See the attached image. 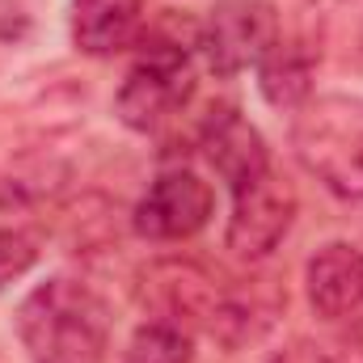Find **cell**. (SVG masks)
<instances>
[{
	"label": "cell",
	"instance_id": "obj_1",
	"mask_svg": "<svg viewBox=\"0 0 363 363\" xmlns=\"http://www.w3.org/2000/svg\"><path fill=\"white\" fill-rule=\"evenodd\" d=\"M17 338L34 363H101L110 308L81 279H47L17 308Z\"/></svg>",
	"mask_w": 363,
	"mask_h": 363
},
{
	"label": "cell",
	"instance_id": "obj_2",
	"mask_svg": "<svg viewBox=\"0 0 363 363\" xmlns=\"http://www.w3.org/2000/svg\"><path fill=\"white\" fill-rule=\"evenodd\" d=\"M300 165L338 199H363V97H308L291 123Z\"/></svg>",
	"mask_w": 363,
	"mask_h": 363
},
{
	"label": "cell",
	"instance_id": "obj_3",
	"mask_svg": "<svg viewBox=\"0 0 363 363\" xmlns=\"http://www.w3.org/2000/svg\"><path fill=\"white\" fill-rule=\"evenodd\" d=\"M190 89L194 81H190L186 47L178 38H148L114 97V110L131 131H157L186 106Z\"/></svg>",
	"mask_w": 363,
	"mask_h": 363
},
{
	"label": "cell",
	"instance_id": "obj_4",
	"mask_svg": "<svg viewBox=\"0 0 363 363\" xmlns=\"http://www.w3.org/2000/svg\"><path fill=\"white\" fill-rule=\"evenodd\" d=\"M279 43V13L271 0H224L199 26V47L216 77H237Z\"/></svg>",
	"mask_w": 363,
	"mask_h": 363
},
{
	"label": "cell",
	"instance_id": "obj_5",
	"mask_svg": "<svg viewBox=\"0 0 363 363\" xmlns=\"http://www.w3.org/2000/svg\"><path fill=\"white\" fill-rule=\"evenodd\" d=\"M233 220H228V250L245 262H262L271 258L274 245L287 237L291 220H296V190L291 182L279 178L274 169L258 174L254 182L233 190Z\"/></svg>",
	"mask_w": 363,
	"mask_h": 363
},
{
	"label": "cell",
	"instance_id": "obj_6",
	"mask_svg": "<svg viewBox=\"0 0 363 363\" xmlns=\"http://www.w3.org/2000/svg\"><path fill=\"white\" fill-rule=\"evenodd\" d=\"M216 211L211 186L190 174V169H169L148 186V194L135 207V233L148 241H186L199 228H207Z\"/></svg>",
	"mask_w": 363,
	"mask_h": 363
},
{
	"label": "cell",
	"instance_id": "obj_7",
	"mask_svg": "<svg viewBox=\"0 0 363 363\" xmlns=\"http://www.w3.org/2000/svg\"><path fill=\"white\" fill-rule=\"evenodd\" d=\"M308 304L325 321H363V250L330 241L308 258Z\"/></svg>",
	"mask_w": 363,
	"mask_h": 363
},
{
	"label": "cell",
	"instance_id": "obj_8",
	"mask_svg": "<svg viewBox=\"0 0 363 363\" xmlns=\"http://www.w3.org/2000/svg\"><path fill=\"white\" fill-rule=\"evenodd\" d=\"M199 144H203V157L211 161V169L228 182L233 190L271 169V157H267L262 135H258L237 110H220V114H211L207 127H203V140H199Z\"/></svg>",
	"mask_w": 363,
	"mask_h": 363
},
{
	"label": "cell",
	"instance_id": "obj_9",
	"mask_svg": "<svg viewBox=\"0 0 363 363\" xmlns=\"http://www.w3.org/2000/svg\"><path fill=\"white\" fill-rule=\"evenodd\" d=\"M144 0H72V38L85 55H114L135 43Z\"/></svg>",
	"mask_w": 363,
	"mask_h": 363
},
{
	"label": "cell",
	"instance_id": "obj_10",
	"mask_svg": "<svg viewBox=\"0 0 363 363\" xmlns=\"http://www.w3.org/2000/svg\"><path fill=\"white\" fill-rule=\"evenodd\" d=\"M313 64H317L313 47H304V43H274L262 55V64H258L262 97L271 106H287V110L296 106L300 110L313 97Z\"/></svg>",
	"mask_w": 363,
	"mask_h": 363
},
{
	"label": "cell",
	"instance_id": "obj_11",
	"mask_svg": "<svg viewBox=\"0 0 363 363\" xmlns=\"http://www.w3.org/2000/svg\"><path fill=\"white\" fill-rule=\"evenodd\" d=\"M123 363H190V334L174 321H148L135 330Z\"/></svg>",
	"mask_w": 363,
	"mask_h": 363
},
{
	"label": "cell",
	"instance_id": "obj_12",
	"mask_svg": "<svg viewBox=\"0 0 363 363\" xmlns=\"http://www.w3.org/2000/svg\"><path fill=\"white\" fill-rule=\"evenodd\" d=\"M325 47L342 60L363 68V0H338L325 17Z\"/></svg>",
	"mask_w": 363,
	"mask_h": 363
},
{
	"label": "cell",
	"instance_id": "obj_13",
	"mask_svg": "<svg viewBox=\"0 0 363 363\" xmlns=\"http://www.w3.org/2000/svg\"><path fill=\"white\" fill-rule=\"evenodd\" d=\"M38 262V241L21 228H0V287L30 271Z\"/></svg>",
	"mask_w": 363,
	"mask_h": 363
},
{
	"label": "cell",
	"instance_id": "obj_14",
	"mask_svg": "<svg viewBox=\"0 0 363 363\" xmlns=\"http://www.w3.org/2000/svg\"><path fill=\"white\" fill-rule=\"evenodd\" d=\"M274 363H347L338 359L330 347H313V342H296V347H287L283 355H274Z\"/></svg>",
	"mask_w": 363,
	"mask_h": 363
}]
</instances>
